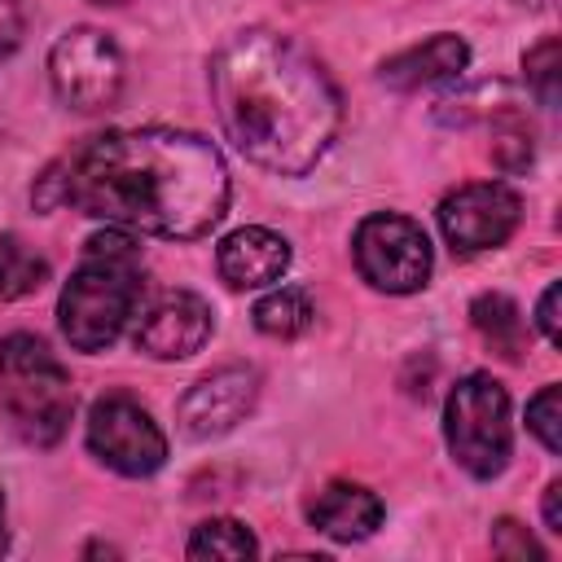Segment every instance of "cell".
Here are the masks:
<instances>
[{"instance_id":"9","label":"cell","mask_w":562,"mask_h":562,"mask_svg":"<svg viewBox=\"0 0 562 562\" xmlns=\"http://www.w3.org/2000/svg\"><path fill=\"white\" fill-rule=\"evenodd\" d=\"M518 220H522V202L501 180L461 184L439 202V228L457 255H479V250L505 246L514 237Z\"/></svg>"},{"instance_id":"23","label":"cell","mask_w":562,"mask_h":562,"mask_svg":"<svg viewBox=\"0 0 562 562\" xmlns=\"http://www.w3.org/2000/svg\"><path fill=\"white\" fill-rule=\"evenodd\" d=\"M558 299H562V285H558V281H549V285H544V294H540V303H536V325H540V334H544V342H549V347H562Z\"/></svg>"},{"instance_id":"17","label":"cell","mask_w":562,"mask_h":562,"mask_svg":"<svg viewBox=\"0 0 562 562\" xmlns=\"http://www.w3.org/2000/svg\"><path fill=\"white\" fill-rule=\"evenodd\" d=\"M48 281V259L31 250L18 233H0V303L26 299Z\"/></svg>"},{"instance_id":"8","label":"cell","mask_w":562,"mask_h":562,"mask_svg":"<svg viewBox=\"0 0 562 562\" xmlns=\"http://www.w3.org/2000/svg\"><path fill=\"white\" fill-rule=\"evenodd\" d=\"M88 452L123 479H149L167 461V435L145 404L110 391L88 408Z\"/></svg>"},{"instance_id":"6","label":"cell","mask_w":562,"mask_h":562,"mask_svg":"<svg viewBox=\"0 0 562 562\" xmlns=\"http://www.w3.org/2000/svg\"><path fill=\"white\" fill-rule=\"evenodd\" d=\"M351 255L360 277L382 294H413L430 281V268H435L430 237L422 233L417 220L400 211L364 215L351 237Z\"/></svg>"},{"instance_id":"22","label":"cell","mask_w":562,"mask_h":562,"mask_svg":"<svg viewBox=\"0 0 562 562\" xmlns=\"http://www.w3.org/2000/svg\"><path fill=\"white\" fill-rule=\"evenodd\" d=\"M492 553H501V558H544V549L531 540V531L518 527L514 518L492 522Z\"/></svg>"},{"instance_id":"25","label":"cell","mask_w":562,"mask_h":562,"mask_svg":"<svg viewBox=\"0 0 562 562\" xmlns=\"http://www.w3.org/2000/svg\"><path fill=\"white\" fill-rule=\"evenodd\" d=\"M540 509H544V527H549L553 536H562V479H553V483L544 487Z\"/></svg>"},{"instance_id":"14","label":"cell","mask_w":562,"mask_h":562,"mask_svg":"<svg viewBox=\"0 0 562 562\" xmlns=\"http://www.w3.org/2000/svg\"><path fill=\"white\" fill-rule=\"evenodd\" d=\"M307 522L329 536V540H364L382 527V501L378 492H369L364 483H325L312 501H307Z\"/></svg>"},{"instance_id":"21","label":"cell","mask_w":562,"mask_h":562,"mask_svg":"<svg viewBox=\"0 0 562 562\" xmlns=\"http://www.w3.org/2000/svg\"><path fill=\"white\" fill-rule=\"evenodd\" d=\"M531 154H536L531 127L509 114V119L492 132V162H496L501 171H527V167H531Z\"/></svg>"},{"instance_id":"26","label":"cell","mask_w":562,"mask_h":562,"mask_svg":"<svg viewBox=\"0 0 562 562\" xmlns=\"http://www.w3.org/2000/svg\"><path fill=\"white\" fill-rule=\"evenodd\" d=\"M9 549V527H4V492H0V553Z\"/></svg>"},{"instance_id":"5","label":"cell","mask_w":562,"mask_h":562,"mask_svg":"<svg viewBox=\"0 0 562 562\" xmlns=\"http://www.w3.org/2000/svg\"><path fill=\"white\" fill-rule=\"evenodd\" d=\"M443 439L470 479H496L514 452L509 395L492 373H465L443 404Z\"/></svg>"},{"instance_id":"1","label":"cell","mask_w":562,"mask_h":562,"mask_svg":"<svg viewBox=\"0 0 562 562\" xmlns=\"http://www.w3.org/2000/svg\"><path fill=\"white\" fill-rule=\"evenodd\" d=\"M228 193L224 154L180 127L101 132L53 162L35 184L44 211L66 202L110 228L167 241L211 233L228 211Z\"/></svg>"},{"instance_id":"19","label":"cell","mask_w":562,"mask_h":562,"mask_svg":"<svg viewBox=\"0 0 562 562\" xmlns=\"http://www.w3.org/2000/svg\"><path fill=\"white\" fill-rule=\"evenodd\" d=\"M522 75H527L531 97H536L544 110H553V105H558V92H562V48H558L553 35L522 53Z\"/></svg>"},{"instance_id":"27","label":"cell","mask_w":562,"mask_h":562,"mask_svg":"<svg viewBox=\"0 0 562 562\" xmlns=\"http://www.w3.org/2000/svg\"><path fill=\"white\" fill-rule=\"evenodd\" d=\"M518 4H527V9H553V0H518Z\"/></svg>"},{"instance_id":"11","label":"cell","mask_w":562,"mask_h":562,"mask_svg":"<svg viewBox=\"0 0 562 562\" xmlns=\"http://www.w3.org/2000/svg\"><path fill=\"white\" fill-rule=\"evenodd\" d=\"M259 369L255 364H224L206 378H198L184 400H180V430L189 439H220L228 435L237 422L250 417V408L259 404Z\"/></svg>"},{"instance_id":"2","label":"cell","mask_w":562,"mask_h":562,"mask_svg":"<svg viewBox=\"0 0 562 562\" xmlns=\"http://www.w3.org/2000/svg\"><path fill=\"white\" fill-rule=\"evenodd\" d=\"M211 101L228 140L277 176L312 171L342 127L329 70L290 35L246 26L211 57Z\"/></svg>"},{"instance_id":"28","label":"cell","mask_w":562,"mask_h":562,"mask_svg":"<svg viewBox=\"0 0 562 562\" xmlns=\"http://www.w3.org/2000/svg\"><path fill=\"white\" fill-rule=\"evenodd\" d=\"M88 4H127V0H88Z\"/></svg>"},{"instance_id":"7","label":"cell","mask_w":562,"mask_h":562,"mask_svg":"<svg viewBox=\"0 0 562 562\" xmlns=\"http://www.w3.org/2000/svg\"><path fill=\"white\" fill-rule=\"evenodd\" d=\"M48 83L79 114L110 110L123 92V53L97 26H75L48 48Z\"/></svg>"},{"instance_id":"10","label":"cell","mask_w":562,"mask_h":562,"mask_svg":"<svg viewBox=\"0 0 562 562\" xmlns=\"http://www.w3.org/2000/svg\"><path fill=\"white\" fill-rule=\"evenodd\" d=\"M215 329L211 303L193 290H162L145 299L132 316V342L149 360H184L206 347Z\"/></svg>"},{"instance_id":"20","label":"cell","mask_w":562,"mask_h":562,"mask_svg":"<svg viewBox=\"0 0 562 562\" xmlns=\"http://www.w3.org/2000/svg\"><path fill=\"white\" fill-rule=\"evenodd\" d=\"M527 430L544 443V452H562V386H540L527 400Z\"/></svg>"},{"instance_id":"3","label":"cell","mask_w":562,"mask_h":562,"mask_svg":"<svg viewBox=\"0 0 562 562\" xmlns=\"http://www.w3.org/2000/svg\"><path fill=\"white\" fill-rule=\"evenodd\" d=\"M145 294V255L136 233L110 228L92 233L70 281L61 285L57 299V321L61 334L75 351H105L119 342V334L132 325L136 307Z\"/></svg>"},{"instance_id":"13","label":"cell","mask_w":562,"mask_h":562,"mask_svg":"<svg viewBox=\"0 0 562 562\" xmlns=\"http://www.w3.org/2000/svg\"><path fill=\"white\" fill-rule=\"evenodd\" d=\"M470 66V44L461 35H430L426 44H413L395 57H386L378 66V79L395 92H417V88H435V83H452L461 79V70Z\"/></svg>"},{"instance_id":"24","label":"cell","mask_w":562,"mask_h":562,"mask_svg":"<svg viewBox=\"0 0 562 562\" xmlns=\"http://www.w3.org/2000/svg\"><path fill=\"white\" fill-rule=\"evenodd\" d=\"M22 44V0H0V66Z\"/></svg>"},{"instance_id":"12","label":"cell","mask_w":562,"mask_h":562,"mask_svg":"<svg viewBox=\"0 0 562 562\" xmlns=\"http://www.w3.org/2000/svg\"><path fill=\"white\" fill-rule=\"evenodd\" d=\"M215 268H220V281L228 290H259V285H272L285 277L290 268V241L272 228H259V224H246L237 233H228L215 250Z\"/></svg>"},{"instance_id":"18","label":"cell","mask_w":562,"mask_h":562,"mask_svg":"<svg viewBox=\"0 0 562 562\" xmlns=\"http://www.w3.org/2000/svg\"><path fill=\"white\" fill-rule=\"evenodd\" d=\"M184 553L189 558H255L259 553V540L237 518H206V522L193 527Z\"/></svg>"},{"instance_id":"4","label":"cell","mask_w":562,"mask_h":562,"mask_svg":"<svg viewBox=\"0 0 562 562\" xmlns=\"http://www.w3.org/2000/svg\"><path fill=\"white\" fill-rule=\"evenodd\" d=\"M0 408L13 435L31 448H53L70 426V373L35 334H9L0 342Z\"/></svg>"},{"instance_id":"15","label":"cell","mask_w":562,"mask_h":562,"mask_svg":"<svg viewBox=\"0 0 562 562\" xmlns=\"http://www.w3.org/2000/svg\"><path fill=\"white\" fill-rule=\"evenodd\" d=\"M470 321L483 338L487 351H496L501 360H522L527 351V329L518 316V303L509 294H479L470 303Z\"/></svg>"},{"instance_id":"16","label":"cell","mask_w":562,"mask_h":562,"mask_svg":"<svg viewBox=\"0 0 562 562\" xmlns=\"http://www.w3.org/2000/svg\"><path fill=\"white\" fill-rule=\"evenodd\" d=\"M312 321H316V307H312V299H307L303 290H294V285H281V290H272V294H263V299L255 303V329L268 334V338H281V342L307 334Z\"/></svg>"}]
</instances>
